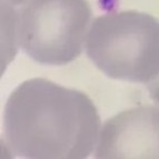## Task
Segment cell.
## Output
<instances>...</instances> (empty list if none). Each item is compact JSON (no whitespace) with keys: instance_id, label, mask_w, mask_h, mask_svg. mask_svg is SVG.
Returning <instances> with one entry per match:
<instances>
[{"instance_id":"1","label":"cell","mask_w":159,"mask_h":159,"mask_svg":"<svg viewBox=\"0 0 159 159\" xmlns=\"http://www.w3.org/2000/svg\"><path fill=\"white\" fill-rule=\"evenodd\" d=\"M100 117L91 99L43 78L18 86L5 107L10 155L29 159H84L98 140Z\"/></svg>"},{"instance_id":"2","label":"cell","mask_w":159,"mask_h":159,"mask_svg":"<svg viewBox=\"0 0 159 159\" xmlns=\"http://www.w3.org/2000/svg\"><path fill=\"white\" fill-rule=\"evenodd\" d=\"M86 53L109 78L147 85L159 75V20L136 10L102 15L90 25Z\"/></svg>"},{"instance_id":"3","label":"cell","mask_w":159,"mask_h":159,"mask_svg":"<svg viewBox=\"0 0 159 159\" xmlns=\"http://www.w3.org/2000/svg\"><path fill=\"white\" fill-rule=\"evenodd\" d=\"M91 16L87 0H29L16 16V40L38 64L64 66L80 56Z\"/></svg>"},{"instance_id":"4","label":"cell","mask_w":159,"mask_h":159,"mask_svg":"<svg viewBox=\"0 0 159 159\" xmlns=\"http://www.w3.org/2000/svg\"><path fill=\"white\" fill-rule=\"evenodd\" d=\"M98 159H159V108L139 106L105 122L97 141Z\"/></svg>"},{"instance_id":"5","label":"cell","mask_w":159,"mask_h":159,"mask_svg":"<svg viewBox=\"0 0 159 159\" xmlns=\"http://www.w3.org/2000/svg\"><path fill=\"white\" fill-rule=\"evenodd\" d=\"M147 89L149 91V97L154 100L157 106H159V75L147 84Z\"/></svg>"},{"instance_id":"6","label":"cell","mask_w":159,"mask_h":159,"mask_svg":"<svg viewBox=\"0 0 159 159\" xmlns=\"http://www.w3.org/2000/svg\"><path fill=\"white\" fill-rule=\"evenodd\" d=\"M8 2H10L11 5L18 6V5H25L26 2H28L29 0H7Z\"/></svg>"}]
</instances>
